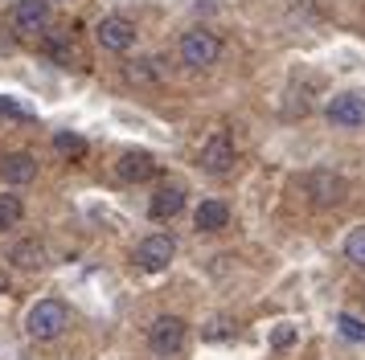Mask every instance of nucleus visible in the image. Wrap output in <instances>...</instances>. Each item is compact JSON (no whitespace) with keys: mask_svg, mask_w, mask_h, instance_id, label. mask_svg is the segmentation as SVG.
<instances>
[{"mask_svg":"<svg viewBox=\"0 0 365 360\" xmlns=\"http://www.w3.org/2000/svg\"><path fill=\"white\" fill-rule=\"evenodd\" d=\"M53 152H58L62 160L78 164V160H86V152H91V147H86V139L78 135V131H58V135H53Z\"/></svg>","mask_w":365,"mask_h":360,"instance_id":"obj_15","label":"nucleus"},{"mask_svg":"<svg viewBox=\"0 0 365 360\" xmlns=\"http://www.w3.org/2000/svg\"><path fill=\"white\" fill-rule=\"evenodd\" d=\"M119 180H128V184H144V180H152L156 172H160V164L152 160V152H123L115 164Z\"/></svg>","mask_w":365,"mask_h":360,"instance_id":"obj_9","label":"nucleus"},{"mask_svg":"<svg viewBox=\"0 0 365 360\" xmlns=\"http://www.w3.org/2000/svg\"><path fill=\"white\" fill-rule=\"evenodd\" d=\"M25 217V201L17 193H0V229H17Z\"/></svg>","mask_w":365,"mask_h":360,"instance_id":"obj_16","label":"nucleus"},{"mask_svg":"<svg viewBox=\"0 0 365 360\" xmlns=\"http://www.w3.org/2000/svg\"><path fill=\"white\" fill-rule=\"evenodd\" d=\"M336 327H341V336H345V340H353V344L365 340V324H361V319H353V315H341V319H336Z\"/></svg>","mask_w":365,"mask_h":360,"instance_id":"obj_20","label":"nucleus"},{"mask_svg":"<svg viewBox=\"0 0 365 360\" xmlns=\"http://www.w3.org/2000/svg\"><path fill=\"white\" fill-rule=\"evenodd\" d=\"M345 258L357 262V266H365V226L353 229V233L345 238Z\"/></svg>","mask_w":365,"mask_h":360,"instance_id":"obj_19","label":"nucleus"},{"mask_svg":"<svg viewBox=\"0 0 365 360\" xmlns=\"http://www.w3.org/2000/svg\"><path fill=\"white\" fill-rule=\"evenodd\" d=\"M0 176L9 180V184H29L37 176V160L29 152H9L4 160H0Z\"/></svg>","mask_w":365,"mask_h":360,"instance_id":"obj_12","label":"nucleus"},{"mask_svg":"<svg viewBox=\"0 0 365 360\" xmlns=\"http://www.w3.org/2000/svg\"><path fill=\"white\" fill-rule=\"evenodd\" d=\"M0 115H13V119H29V111H25L21 102H13V98H0Z\"/></svg>","mask_w":365,"mask_h":360,"instance_id":"obj_22","label":"nucleus"},{"mask_svg":"<svg viewBox=\"0 0 365 360\" xmlns=\"http://www.w3.org/2000/svg\"><path fill=\"white\" fill-rule=\"evenodd\" d=\"M304 189H308V196H312L316 205H341V201L349 196L345 176H336L332 168H316V172H308Z\"/></svg>","mask_w":365,"mask_h":360,"instance_id":"obj_5","label":"nucleus"},{"mask_svg":"<svg viewBox=\"0 0 365 360\" xmlns=\"http://www.w3.org/2000/svg\"><path fill=\"white\" fill-rule=\"evenodd\" d=\"M185 340H189V327H185V319H177V315H160V319L148 327V344H152L156 356H177L185 348Z\"/></svg>","mask_w":365,"mask_h":360,"instance_id":"obj_4","label":"nucleus"},{"mask_svg":"<svg viewBox=\"0 0 365 360\" xmlns=\"http://www.w3.org/2000/svg\"><path fill=\"white\" fill-rule=\"evenodd\" d=\"M361 299H365V295H361Z\"/></svg>","mask_w":365,"mask_h":360,"instance_id":"obj_24","label":"nucleus"},{"mask_svg":"<svg viewBox=\"0 0 365 360\" xmlns=\"http://www.w3.org/2000/svg\"><path fill=\"white\" fill-rule=\"evenodd\" d=\"M222 58V37L210 29H189L181 37V62L189 70H205V65H214Z\"/></svg>","mask_w":365,"mask_h":360,"instance_id":"obj_2","label":"nucleus"},{"mask_svg":"<svg viewBox=\"0 0 365 360\" xmlns=\"http://www.w3.org/2000/svg\"><path fill=\"white\" fill-rule=\"evenodd\" d=\"M9 262L21 266V270H37V266H46V245L41 242H17L9 250Z\"/></svg>","mask_w":365,"mask_h":360,"instance_id":"obj_14","label":"nucleus"},{"mask_svg":"<svg viewBox=\"0 0 365 360\" xmlns=\"http://www.w3.org/2000/svg\"><path fill=\"white\" fill-rule=\"evenodd\" d=\"M95 37H99L103 49H111V53H128V49L135 46V25L128 21V16H103L99 29H95Z\"/></svg>","mask_w":365,"mask_h":360,"instance_id":"obj_7","label":"nucleus"},{"mask_svg":"<svg viewBox=\"0 0 365 360\" xmlns=\"http://www.w3.org/2000/svg\"><path fill=\"white\" fill-rule=\"evenodd\" d=\"M173 258H177V238H173V233H148L144 242L135 245V266L148 270V275L165 270Z\"/></svg>","mask_w":365,"mask_h":360,"instance_id":"obj_3","label":"nucleus"},{"mask_svg":"<svg viewBox=\"0 0 365 360\" xmlns=\"http://www.w3.org/2000/svg\"><path fill=\"white\" fill-rule=\"evenodd\" d=\"M324 115H329V123H336V127H361L365 123V98L361 95H336L324 107Z\"/></svg>","mask_w":365,"mask_h":360,"instance_id":"obj_10","label":"nucleus"},{"mask_svg":"<svg viewBox=\"0 0 365 360\" xmlns=\"http://www.w3.org/2000/svg\"><path fill=\"white\" fill-rule=\"evenodd\" d=\"M271 344H275V348H292V344H296V327H292V324H279L275 332H271Z\"/></svg>","mask_w":365,"mask_h":360,"instance_id":"obj_21","label":"nucleus"},{"mask_svg":"<svg viewBox=\"0 0 365 360\" xmlns=\"http://www.w3.org/2000/svg\"><path fill=\"white\" fill-rule=\"evenodd\" d=\"M193 226H197L201 233H217V229L230 226V209H226L222 201H201L197 213H193Z\"/></svg>","mask_w":365,"mask_h":360,"instance_id":"obj_13","label":"nucleus"},{"mask_svg":"<svg viewBox=\"0 0 365 360\" xmlns=\"http://www.w3.org/2000/svg\"><path fill=\"white\" fill-rule=\"evenodd\" d=\"M201 168L210 172V176H226L234 172V139L230 135H210L205 144H201Z\"/></svg>","mask_w":365,"mask_h":360,"instance_id":"obj_6","label":"nucleus"},{"mask_svg":"<svg viewBox=\"0 0 365 360\" xmlns=\"http://www.w3.org/2000/svg\"><path fill=\"white\" fill-rule=\"evenodd\" d=\"M9 16H13V29L17 33H46V25H50V4L46 0H17Z\"/></svg>","mask_w":365,"mask_h":360,"instance_id":"obj_8","label":"nucleus"},{"mask_svg":"<svg viewBox=\"0 0 365 360\" xmlns=\"http://www.w3.org/2000/svg\"><path fill=\"white\" fill-rule=\"evenodd\" d=\"M70 324V311L62 299H41L29 315H25V332L34 336V340H58Z\"/></svg>","mask_w":365,"mask_h":360,"instance_id":"obj_1","label":"nucleus"},{"mask_svg":"<svg viewBox=\"0 0 365 360\" xmlns=\"http://www.w3.org/2000/svg\"><path fill=\"white\" fill-rule=\"evenodd\" d=\"M9 291V275H4V266H0V295Z\"/></svg>","mask_w":365,"mask_h":360,"instance_id":"obj_23","label":"nucleus"},{"mask_svg":"<svg viewBox=\"0 0 365 360\" xmlns=\"http://www.w3.org/2000/svg\"><path fill=\"white\" fill-rule=\"evenodd\" d=\"M181 209H185V189L181 184H165V189H156L152 201H148L152 221H173Z\"/></svg>","mask_w":365,"mask_h":360,"instance_id":"obj_11","label":"nucleus"},{"mask_svg":"<svg viewBox=\"0 0 365 360\" xmlns=\"http://www.w3.org/2000/svg\"><path fill=\"white\" fill-rule=\"evenodd\" d=\"M156 65H160L156 58H140V62H132V65H128V78H132V82H140V86H148V82H156V78H160V70H156Z\"/></svg>","mask_w":365,"mask_h":360,"instance_id":"obj_18","label":"nucleus"},{"mask_svg":"<svg viewBox=\"0 0 365 360\" xmlns=\"http://www.w3.org/2000/svg\"><path fill=\"white\" fill-rule=\"evenodd\" d=\"M46 58H53L58 65H78V53H74V46H70L66 37H46Z\"/></svg>","mask_w":365,"mask_h":360,"instance_id":"obj_17","label":"nucleus"}]
</instances>
